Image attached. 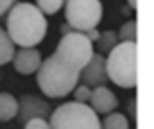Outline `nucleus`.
Wrapping results in <instances>:
<instances>
[{
	"mask_svg": "<svg viewBox=\"0 0 154 129\" xmlns=\"http://www.w3.org/2000/svg\"><path fill=\"white\" fill-rule=\"evenodd\" d=\"M78 80L82 84H86L88 88L96 86H105V82H109L107 72H105V57L100 53H94L90 57V61L86 63V67H82L78 74Z\"/></svg>",
	"mask_w": 154,
	"mask_h": 129,
	"instance_id": "obj_8",
	"label": "nucleus"
},
{
	"mask_svg": "<svg viewBox=\"0 0 154 129\" xmlns=\"http://www.w3.org/2000/svg\"><path fill=\"white\" fill-rule=\"evenodd\" d=\"M96 47H98V51H100V55H103V53H109V51L113 49V47L117 45V31H113V30H107V31H100V35H98V39H96Z\"/></svg>",
	"mask_w": 154,
	"mask_h": 129,
	"instance_id": "obj_12",
	"label": "nucleus"
},
{
	"mask_svg": "<svg viewBox=\"0 0 154 129\" xmlns=\"http://www.w3.org/2000/svg\"><path fill=\"white\" fill-rule=\"evenodd\" d=\"M14 57V43L6 35L4 27H0V64H6Z\"/></svg>",
	"mask_w": 154,
	"mask_h": 129,
	"instance_id": "obj_14",
	"label": "nucleus"
},
{
	"mask_svg": "<svg viewBox=\"0 0 154 129\" xmlns=\"http://www.w3.org/2000/svg\"><path fill=\"white\" fill-rule=\"evenodd\" d=\"M63 0H35V8L41 12L43 16H51L63 8Z\"/></svg>",
	"mask_w": 154,
	"mask_h": 129,
	"instance_id": "obj_16",
	"label": "nucleus"
},
{
	"mask_svg": "<svg viewBox=\"0 0 154 129\" xmlns=\"http://www.w3.org/2000/svg\"><path fill=\"white\" fill-rule=\"evenodd\" d=\"M49 129H102L100 118L88 104L66 102L49 115Z\"/></svg>",
	"mask_w": 154,
	"mask_h": 129,
	"instance_id": "obj_4",
	"label": "nucleus"
},
{
	"mask_svg": "<svg viewBox=\"0 0 154 129\" xmlns=\"http://www.w3.org/2000/svg\"><path fill=\"white\" fill-rule=\"evenodd\" d=\"M70 31H74V30H72V27L68 26V24H63V26H60V33H63V35L70 33Z\"/></svg>",
	"mask_w": 154,
	"mask_h": 129,
	"instance_id": "obj_22",
	"label": "nucleus"
},
{
	"mask_svg": "<svg viewBox=\"0 0 154 129\" xmlns=\"http://www.w3.org/2000/svg\"><path fill=\"white\" fill-rule=\"evenodd\" d=\"M72 92H74V102H78V104H88V102H90L92 88H88L86 84H80V86H76Z\"/></svg>",
	"mask_w": 154,
	"mask_h": 129,
	"instance_id": "obj_17",
	"label": "nucleus"
},
{
	"mask_svg": "<svg viewBox=\"0 0 154 129\" xmlns=\"http://www.w3.org/2000/svg\"><path fill=\"white\" fill-rule=\"evenodd\" d=\"M23 129H49V121L41 118H35V119H29V121L23 123Z\"/></svg>",
	"mask_w": 154,
	"mask_h": 129,
	"instance_id": "obj_18",
	"label": "nucleus"
},
{
	"mask_svg": "<svg viewBox=\"0 0 154 129\" xmlns=\"http://www.w3.org/2000/svg\"><path fill=\"white\" fill-rule=\"evenodd\" d=\"M117 41L119 43H123V41L137 43V22L135 20H129V22H125L123 26L119 27V31H117Z\"/></svg>",
	"mask_w": 154,
	"mask_h": 129,
	"instance_id": "obj_15",
	"label": "nucleus"
},
{
	"mask_svg": "<svg viewBox=\"0 0 154 129\" xmlns=\"http://www.w3.org/2000/svg\"><path fill=\"white\" fill-rule=\"evenodd\" d=\"M53 55L76 71H82V67H86V63L94 55V43L80 31H70L59 39Z\"/></svg>",
	"mask_w": 154,
	"mask_h": 129,
	"instance_id": "obj_6",
	"label": "nucleus"
},
{
	"mask_svg": "<svg viewBox=\"0 0 154 129\" xmlns=\"http://www.w3.org/2000/svg\"><path fill=\"white\" fill-rule=\"evenodd\" d=\"M127 2H129V6H131V8L137 6V0H127Z\"/></svg>",
	"mask_w": 154,
	"mask_h": 129,
	"instance_id": "obj_23",
	"label": "nucleus"
},
{
	"mask_svg": "<svg viewBox=\"0 0 154 129\" xmlns=\"http://www.w3.org/2000/svg\"><path fill=\"white\" fill-rule=\"evenodd\" d=\"M18 115V100L8 92H0V121H10Z\"/></svg>",
	"mask_w": 154,
	"mask_h": 129,
	"instance_id": "obj_11",
	"label": "nucleus"
},
{
	"mask_svg": "<svg viewBox=\"0 0 154 129\" xmlns=\"http://www.w3.org/2000/svg\"><path fill=\"white\" fill-rule=\"evenodd\" d=\"M84 35H86V37H88V39H90V41H92V43H94V41H96V39H98V35H100V31H98V30H88V31H86V33H84Z\"/></svg>",
	"mask_w": 154,
	"mask_h": 129,
	"instance_id": "obj_21",
	"label": "nucleus"
},
{
	"mask_svg": "<svg viewBox=\"0 0 154 129\" xmlns=\"http://www.w3.org/2000/svg\"><path fill=\"white\" fill-rule=\"evenodd\" d=\"M12 6H14V0H0V16H4Z\"/></svg>",
	"mask_w": 154,
	"mask_h": 129,
	"instance_id": "obj_19",
	"label": "nucleus"
},
{
	"mask_svg": "<svg viewBox=\"0 0 154 129\" xmlns=\"http://www.w3.org/2000/svg\"><path fill=\"white\" fill-rule=\"evenodd\" d=\"M100 125L102 129H131L129 127V118L125 114H115V112H111V114H107L103 118V121H100Z\"/></svg>",
	"mask_w": 154,
	"mask_h": 129,
	"instance_id": "obj_13",
	"label": "nucleus"
},
{
	"mask_svg": "<svg viewBox=\"0 0 154 129\" xmlns=\"http://www.w3.org/2000/svg\"><path fill=\"white\" fill-rule=\"evenodd\" d=\"M103 8L100 0H66L64 2V20L74 31L86 33L96 30L102 22Z\"/></svg>",
	"mask_w": 154,
	"mask_h": 129,
	"instance_id": "obj_5",
	"label": "nucleus"
},
{
	"mask_svg": "<svg viewBox=\"0 0 154 129\" xmlns=\"http://www.w3.org/2000/svg\"><path fill=\"white\" fill-rule=\"evenodd\" d=\"M129 118H131V119H137V100L135 98L129 102Z\"/></svg>",
	"mask_w": 154,
	"mask_h": 129,
	"instance_id": "obj_20",
	"label": "nucleus"
},
{
	"mask_svg": "<svg viewBox=\"0 0 154 129\" xmlns=\"http://www.w3.org/2000/svg\"><path fill=\"white\" fill-rule=\"evenodd\" d=\"M119 100L117 96L109 90L107 86H96L92 90V96H90V108L96 112V114H111L113 110L117 108Z\"/></svg>",
	"mask_w": 154,
	"mask_h": 129,
	"instance_id": "obj_10",
	"label": "nucleus"
},
{
	"mask_svg": "<svg viewBox=\"0 0 154 129\" xmlns=\"http://www.w3.org/2000/svg\"><path fill=\"white\" fill-rule=\"evenodd\" d=\"M41 61H43L41 53H39L35 47H22L20 51H14V57H12V63H14L16 71H18L20 74L37 72Z\"/></svg>",
	"mask_w": 154,
	"mask_h": 129,
	"instance_id": "obj_9",
	"label": "nucleus"
},
{
	"mask_svg": "<svg viewBox=\"0 0 154 129\" xmlns=\"http://www.w3.org/2000/svg\"><path fill=\"white\" fill-rule=\"evenodd\" d=\"M80 71L51 55L37 68V86L47 98H64L78 86Z\"/></svg>",
	"mask_w": 154,
	"mask_h": 129,
	"instance_id": "obj_2",
	"label": "nucleus"
},
{
	"mask_svg": "<svg viewBox=\"0 0 154 129\" xmlns=\"http://www.w3.org/2000/svg\"><path fill=\"white\" fill-rule=\"evenodd\" d=\"M49 115H51V106L47 100L33 94H23L18 100V119L22 125L29 119H35V118L47 119Z\"/></svg>",
	"mask_w": 154,
	"mask_h": 129,
	"instance_id": "obj_7",
	"label": "nucleus"
},
{
	"mask_svg": "<svg viewBox=\"0 0 154 129\" xmlns=\"http://www.w3.org/2000/svg\"><path fill=\"white\" fill-rule=\"evenodd\" d=\"M47 20L31 2H16L6 16V35L14 45L35 47L47 33Z\"/></svg>",
	"mask_w": 154,
	"mask_h": 129,
	"instance_id": "obj_1",
	"label": "nucleus"
},
{
	"mask_svg": "<svg viewBox=\"0 0 154 129\" xmlns=\"http://www.w3.org/2000/svg\"><path fill=\"white\" fill-rule=\"evenodd\" d=\"M105 72L113 84L121 88L137 86V43H117L105 57Z\"/></svg>",
	"mask_w": 154,
	"mask_h": 129,
	"instance_id": "obj_3",
	"label": "nucleus"
},
{
	"mask_svg": "<svg viewBox=\"0 0 154 129\" xmlns=\"http://www.w3.org/2000/svg\"><path fill=\"white\" fill-rule=\"evenodd\" d=\"M63 2H66V0H63Z\"/></svg>",
	"mask_w": 154,
	"mask_h": 129,
	"instance_id": "obj_24",
	"label": "nucleus"
}]
</instances>
